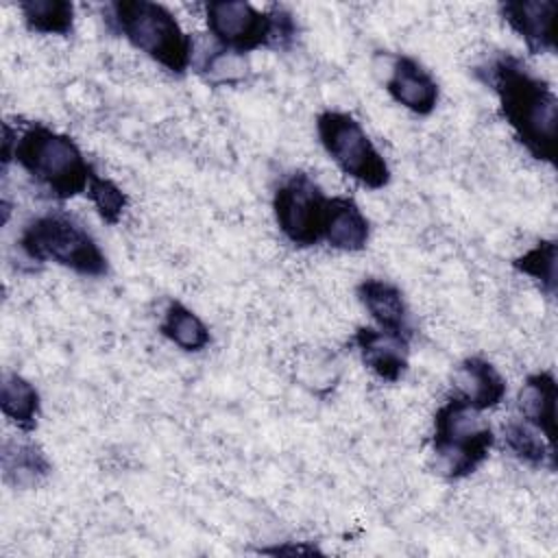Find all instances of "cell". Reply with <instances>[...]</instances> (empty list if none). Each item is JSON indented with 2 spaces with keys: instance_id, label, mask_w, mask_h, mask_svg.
<instances>
[{
  "instance_id": "obj_10",
  "label": "cell",
  "mask_w": 558,
  "mask_h": 558,
  "mask_svg": "<svg viewBox=\"0 0 558 558\" xmlns=\"http://www.w3.org/2000/svg\"><path fill=\"white\" fill-rule=\"evenodd\" d=\"M386 92L395 102L416 116H429L436 109L440 96L436 78L416 59L405 54L392 59L386 78Z\"/></svg>"
},
{
  "instance_id": "obj_2",
  "label": "cell",
  "mask_w": 558,
  "mask_h": 558,
  "mask_svg": "<svg viewBox=\"0 0 558 558\" xmlns=\"http://www.w3.org/2000/svg\"><path fill=\"white\" fill-rule=\"evenodd\" d=\"M11 157L52 196L59 201L74 198L89 187L94 168L83 157L76 142L46 124H28L13 133L4 124L2 161L9 166Z\"/></svg>"
},
{
  "instance_id": "obj_9",
  "label": "cell",
  "mask_w": 558,
  "mask_h": 558,
  "mask_svg": "<svg viewBox=\"0 0 558 558\" xmlns=\"http://www.w3.org/2000/svg\"><path fill=\"white\" fill-rule=\"evenodd\" d=\"M364 366L384 381H399L408 371L410 338L373 327H360L353 336Z\"/></svg>"
},
{
  "instance_id": "obj_13",
  "label": "cell",
  "mask_w": 558,
  "mask_h": 558,
  "mask_svg": "<svg viewBox=\"0 0 558 558\" xmlns=\"http://www.w3.org/2000/svg\"><path fill=\"white\" fill-rule=\"evenodd\" d=\"M357 299L366 307V312L373 316V320L379 325V329L395 331L405 338L412 336L410 312L401 290L395 283L386 279L368 277L360 281Z\"/></svg>"
},
{
  "instance_id": "obj_17",
  "label": "cell",
  "mask_w": 558,
  "mask_h": 558,
  "mask_svg": "<svg viewBox=\"0 0 558 558\" xmlns=\"http://www.w3.org/2000/svg\"><path fill=\"white\" fill-rule=\"evenodd\" d=\"M504 442L508 451L530 466H547L549 471L556 469V449L541 429L530 425L523 418H512L504 425Z\"/></svg>"
},
{
  "instance_id": "obj_21",
  "label": "cell",
  "mask_w": 558,
  "mask_h": 558,
  "mask_svg": "<svg viewBox=\"0 0 558 558\" xmlns=\"http://www.w3.org/2000/svg\"><path fill=\"white\" fill-rule=\"evenodd\" d=\"M556 259L558 248L554 240H541L530 251L512 259V268L521 275L532 277L538 288L554 299L556 296Z\"/></svg>"
},
{
  "instance_id": "obj_11",
  "label": "cell",
  "mask_w": 558,
  "mask_h": 558,
  "mask_svg": "<svg viewBox=\"0 0 558 558\" xmlns=\"http://www.w3.org/2000/svg\"><path fill=\"white\" fill-rule=\"evenodd\" d=\"M501 17L523 39L532 54H545L556 50L554 17L556 2L551 0H512L499 4Z\"/></svg>"
},
{
  "instance_id": "obj_6",
  "label": "cell",
  "mask_w": 558,
  "mask_h": 558,
  "mask_svg": "<svg viewBox=\"0 0 558 558\" xmlns=\"http://www.w3.org/2000/svg\"><path fill=\"white\" fill-rule=\"evenodd\" d=\"M20 248L33 262H54L83 277H102L109 270L98 242L65 214L33 218L20 235Z\"/></svg>"
},
{
  "instance_id": "obj_24",
  "label": "cell",
  "mask_w": 558,
  "mask_h": 558,
  "mask_svg": "<svg viewBox=\"0 0 558 558\" xmlns=\"http://www.w3.org/2000/svg\"><path fill=\"white\" fill-rule=\"evenodd\" d=\"M259 554H270V556H314L323 554L316 545L310 543H281L275 547H262Z\"/></svg>"
},
{
  "instance_id": "obj_15",
  "label": "cell",
  "mask_w": 558,
  "mask_h": 558,
  "mask_svg": "<svg viewBox=\"0 0 558 558\" xmlns=\"http://www.w3.org/2000/svg\"><path fill=\"white\" fill-rule=\"evenodd\" d=\"M556 399L558 388L549 371L530 375L519 390L521 418L543 432L549 442H556Z\"/></svg>"
},
{
  "instance_id": "obj_3",
  "label": "cell",
  "mask_w": 558,
  "mask_h": 558,
  "mask_svg": "<svg viewBox=\"0 0 558 558\" xmlns=\"http://www.w3.org/2000/svg\"><path fill=\"white\" fill-rule=\"evenodd\" d=\"M111 26L140 52L181 76L192 65L194 44L177 17L157 2L118 0L109 7Z\"/></svg>"
},
{
  "instance_id": "obj_20",
  "label": "cell",
  "mask_w": 558,
  "mask_h": 558,
  "mask_svg": "<svg viewBox=\"0 0 558 558\" xmlns=\"http://www.w3.org/2000/svg\"><path fill=\"white\" fill-rule=\"evenodd\" d=\"M26 26L44 35H70L74 24V7L65 0H24L20 2Z\"/></svg>"
},
{
  "instance_id": "obj_16",
  "label": "cell",
  "mask_w": 558,
  "mask_h": 558,
  "mask_svg": "<svg viewBox=\"0 0 558 558\" xmlns=\"http://www.w3.org/2000/svg\"><path fill=\"white\" fill-rule=\"evenodd\" d=\"M50 460L31 440H4L2 445V475L4 482L33 488L50 473Z\"/></svg>"
},
{
  "instance_id": "obj_4",
  "label": "cell",
  "mask_w": 558,
  "mask_h": 558,
  "mask_svg": "<svg viewBox=\"0 0 558 558\" xmlns=\"http://www.w3.org/2000/svg\"><path fill=\"white\" fill-rule=\"evenodd\" d=\"M495 445V434L480 410L458 397L447 399L434 414V469L447 480H462L477 471Z\"/></svg>"
},
{
  "instance_id": "obj_23",
  "label": "cell",
  "mask_w": 558,
  "mask_h": 558,
  "mask_svg": "<svg viewBox=\"0 0 558 558\" xmlns=\"http://www.w3.org/2000/svg\"><path fill=\"white\" fill-rule=\"evenodd\" d=\"M85 194L89 196V201L94 203V207L98 209V214L105 222H109V225L120 222V218H122V214L129 205V198L122 192V187H118L111 179L100 177V174L94 172Z\"/></svg>"
},
{
  "instance_id": "obj_7",
  "label": "cell",
  "mask_w": 558,
  "mask_h": 558,
  "mask_svg": "<svg viewBox=\"0 0 558 558\" xmlns=\"http://www.w3.org/2000/svg\"><path fill=\"white\" fill-rule=\"evenodd\" d=\"M316 131L325 153L347 177L368 190H381L390 183L386 159L351 113L327 109L318 113Z\"/></svg>"
},
{
  "instance_id": "obj_14",
  "label": "cell",
  "mask_w": 558,
  "mask_h": 558,
  "mask_svg": "<svg viewBox=\"0 0 558 558\" xmlns=\"http://www.w3.org/2000/svg\"><path fill=\"white\" fill-rule=\"evenodd\" d=\"M371 227L360 205L349 196L329 198L323 240L338 251L357 253L368 244Z\"/></svg>"
},
{
  "instance_id": "obj_18",
  "label": "cell",
  "mask_w": 558,
  "mask_h": 558,
  "mask_svg": "<svg viewBox=\"0 0 558 558\" xmlns=\"http://www.w3.org/2000/svg\"><path fill=\"white\" fill-rule=\"evenodd\" d=\"M0 408L2 414L22 432H33L39 416V392L22 375L4 373L0 388Z\"/></svg>"
},
{
  "instance_id": "obj_12",
  "label": "cell",
  "mask_w": 558,
  "mask_h": 558,
  "mask_svg": "<svg viewBox=\"0 0 558 558\" xmlns=\"http://www.w3.org/2000/svg\"><path fill=\"white\" fill-rule=\"evenodd\" d=\"M453 397L484 412L497 408L506 397V379L484 357H466L453 371Z\"/></svg>"
},
{
  "instance_id": "obj_22",
  "label": "cell",
  "mask_w": 558,
  "mask_h": 558,
  "mask_svg": "<svg viewBox=\"0 0 558 558\" xmlns=\"http://www.w3.org/2000/svg\"><path fill=\"white\" fill-rule=\"evenodd\" d=\"M198 74L209 85H235L246 78L248 61L244 54L218 46L216 50H211L203 57V61L198 65Z\"/></svg>"
},
{
  "instance_id": "obj_8",
  "label": "cell",
  "mask_w": 558,
  "mask_h": 558,
  "mask_svg": "<svg viewBox=\"0 0 558 558\" xmlns=\"http://www.w3.org/2000/svg\"><path fill=\"white\" fill-rule=\"evenodd\" d=\"M329 198L305 172H292L272 196L279 231L296 246H314L325 235Z\"/></svg>"
},
{
  "instance_id": "obj_1",
  "label": "cell",
  "mask_w": 558,
  "mask_h": 558,
  "mask_svg": "<svg viewBox=\"0 0 558 558\" xmlns=\"http://www.w3.org/2000/svg\"><path fill=\"white\" fill-rule=\"evenodd\" d=\"M480 74L497 94L501 113L523 148L534 159L554 163L558 98L551 85L512 54L490 59Z\"/></svg>"
},
{
  "instance_id": "obj_5",
  "label": "cell",
  "mask_w": 558,
  "mask_h": 558,
  "mask_svg": "<svg viewBox=\"0 0 558 558\" xmlns=\"http://www.w3.org/2000/svg\"><path fill=\"white\" fill-rule=\"evenodd\" d=\"M207 28L220 48L251 52L257 48H288L296 37V24L288 9L266 13L242 0H214L205 4Z\"/></svg>"
},
{
  "instance_id": "obj_19",
  "label": "cell",
  "mask_w": 558,
  "mask_h": 558,
  "mask_svg": "<svg viewBox=\"0 0 558 558\" xmlns=\"http://www.w3.org/2000/svg\"><path fill=\"white\" fill-rule=\"evenodd\" d=\"M159 331L163 338H168L172 344L187 353H198L211 342L207 325L198 318V314H194L179 301L168 303L163 320L159 323Z\"/></svg>"
}]
</instances>
